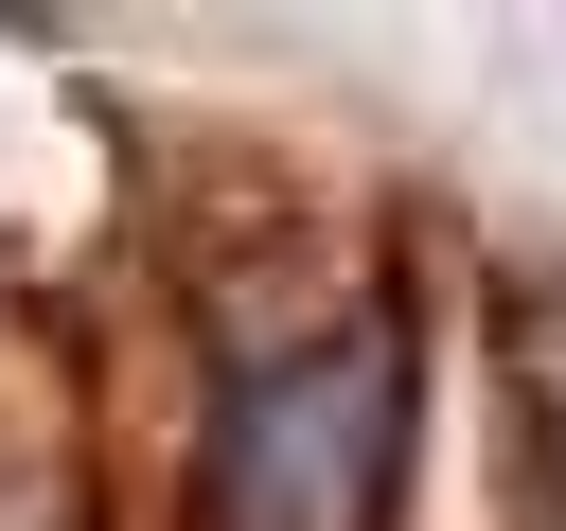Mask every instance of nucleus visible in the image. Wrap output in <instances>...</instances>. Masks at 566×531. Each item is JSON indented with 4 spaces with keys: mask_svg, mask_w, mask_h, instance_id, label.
Wrapping results in <instances>:
<instances>
[{
    "mask_svg": "<svg viewBox=\"0 0 566 531\" xmlns=\"http://www.w3.org/2000/svg\"><path fill=\"white\" fill-rule=\"evenodd\" d=\"M407 478V319H318L212 407V531H389Z\"/></svg>",
    "mask_w": 566,
    "mask_h": 531,
    "instance_id": "1",
    "label": "nucleus"
}]
</instances>
